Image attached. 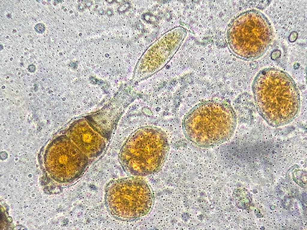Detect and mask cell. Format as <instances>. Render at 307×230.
Instances as JSON below:
<instances>
[{"mask_svg": "<svg viewBox=\"0 0 307 230\" xmlns=\"http://www.w3.org/2000/svg\"><path fill=\"white\" fill-rule=\"evenodd\" d=\"M252 89L255 103L263 117L270 124L280 126L290 122L300 108L298 90L287 73L274 68L260 71Z\"/></svg>", "mask_w": 307, "mask_h": 230, "instance_id": "cell-1", "label": "cell"}, {"mask_svg": "<svg viewBox=\"0 0 307 230\" xmlns=\"http://www.w3.org/2000/svg\"><path fill=\"white\" fill-rule=\"evenodd\" d=\"M236 117L231 106L222 101H208L193 108L184 122L188 138L204 147L224 142L233 134Z\"/></svg>", "mask_w": 307, "mask_h": 230, "instance_id": "cell-2", "label": "cell"}, {"mask_svg": "<svg viewBox=\"0 0 307 230\" xmlns=\"http://www.w3.org/2000/svg\"><path fill=\"white\" fill-rule=\"evenodd\" d=\"M168 149L163 131L156 127H142L135 131L124 143L120 152V162L129 174L151 175L162 167Z\"/></svg>", "mask_w": 307, "mask_h": 230, "instance_id": "cell-3", "label": "cell"}, {"mask_svg": "<svg viewBox=\"0 0 307 230\" xmlns=\"http://www.w3.org/2000/svg\"><path fill=\"white\" fill-rule=\"evenodd\" d=\"M105 199L112 216L122 220H134L150 213L154 197L145 180L130 177L110 181L106 188Z\"/></svg>", "mask_w": 307, "mask_h": 230, "instance_id": "cell-4", "label": "cell"}, {"mask_svg": "<svg viewBox=\"0 0 307 230\" xmlns=\"http://www.w3.org/2000/svg\"><path fill=\"white\" fill-rule=\"evenodd\" d=\"M44 156L46 166L52 164L47 167L51 166L48 169L56 171L57 178L62 182L70 181L78 177L85 169L89 159L66 134L54 140Z\"/></svg>", "mask_w": 307, "mask_h": 230, "instance_id": "cell-5", "label": "cell"}, {"mask_svg": "<svg viewBox=\"0 0 307 230\" xmlns=\"http://www.w3.org/2000/svg\"><path fill=\"white\" fill-rule=\"evenodd\" d=\"M244 24L245 38L243 40L245 49L242 58H257L266 50L272 38V31L266 18L259 12L251 11L247 13Z\"/></svg>", "mask_w": 307, "mask_h": 230, "instance_id": "cell-6", "label": "cell"}, {"mask_svg": "<svg viewBox=\"0 0 307 230\" xmlns=\"http://www.w3.org/2000/svg\"><path fill=\"white\" fill-rule=\"evenodd\" d=\"M66 134L89 158L99 156L106 147V139L84 120L73 123Z\"/></svg>", "mask_w": 307, "mask_h": 230, "instance_id": "cell-7", "label": "cell"}, {"mask_svg": "<svg viewBox=\"0 0 307 230\" xmlns=\"http://www.w3.org/2000/svg\"><path fill=\"white\" fill-rule=\"evenodd\" d=\"M35 31L37 33L41 34L43 33L46 29L45 25L42 23H39L35 25L34 27Z\"/></svg>", "mask_w": 307, "mask_h": 230, "instance_id": "cell-8", "label": "cell"}]
</instances>
